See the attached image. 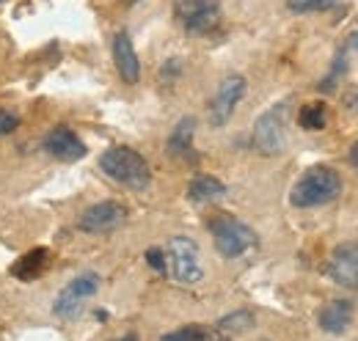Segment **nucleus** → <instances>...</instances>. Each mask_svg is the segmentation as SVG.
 <instances>
[{"mask_svg":"<svg viewBox=\"0 0 358 341\" xmlns=\"http://www.w3.org/2000/svg\"><path fill=\"white\" fill-rule=\"evenodd\" d=\"M317 322H320V328L325 333L342 336L350 328V322H353V303L350 300H331V303H325L320 308V314H317Z\"/></svg>","mask_w":358,"mask_h":341,"instance_id":"ddd939ff","label":"nucleus"},{"mask_svg":"<svg viewBox=\"0 0 358 341\" xmlns=\"http://www.w3.org/2000/svg\"><path fill=\"white\" fill-rule=\"evenodd\" d=\"M124 220H127V210L119 201H99V204H91L89 210L80 215L78 226L86 234H105V231L119 228Z\"/></svg>","mask_w":358,"mask_h":341,"instance_id":"9d476101","label":"nucleus"},{"mask_svg":"<svg viewBox=\"0 0 358 341\" xmlns=\"http://www.w3.org/2000/svg\"><path fill=\"white\" fill-rule=\"evenodd\" d=\"M0 3H3V0H0Z\"/></svg>","mask_w":358,"mask_h":341,"instance_id":"bb28decb","label":"nucleus"},{"mask_svg":"<svg viewBox=\"0 0 358 341\" xmlns=\"http://www.w3.org/2000/svg\"><path fill=\"white\" fill-rule=\"evenodd\" d=\"M350 160H353V166L358 168V140H356V146H353V152H350Z\"/></svg>","mask_w":358,"mask_h":341,"instance_id":"b1692460","label":"nucleus"},{"mask_svg":"<svg viewBox=\"0 0 358 341\" xmlns=\"http://www.w3.org/2000/svg\"><path fill=\"white\" fill-rule=\"evenodd\" d=\"M328 122V110L322 102H314V105H303L301 113H298V124L303 129H322Z\"/></svg>","mask_w":358,"mask_h":341,"instance_id":"6ab92c4d","label":"nucleus"},{"mask_svg":"<svg viewBox=\"0 0 358 341\" xmlns=\"http://www.w3.org/2000/svg\"><path fill=\"white\" fill-rule=\"evenodd\" d=\"M45 152L61 163H78L89 154L86 143L78 138V132L69 127H52L45 138Z\"/></svg>","mask_w":358,"mask_h":341,"instance_id":"9b49d317","label":"nucleus"},{"mask_svg":"<svg viewBox=\"0 0 358 341\" xmlns=\"http://www.w3.org/2000/svg\"><path fill=\"white\" fill-rule=\"evenodd\" d=\"M174 20L190 36H207L221 22V3L218 0H177Z\"/></svg>","mask_w":358,"mask_h":341,"instance_id":"20e7f679","label":"nucleus"},{"mask_svg":"<svg viewBox=\"0 0 358 341\" xmlns=\"http://www.w3.org/2000/svg\"><path fill=\"white\" fill-rule=\"evenodd\" d=\"M160 341H231L218 328H207V325H185L179 331L166 333Z\"/></svg>","mask_w":358,"mask_h":341,"instance_id":"f3484780","label":"nucleus"},{"mask_svg":"<svg viewBox=\"0 0 358 341\" xmlns=\"http://www.w3.org/2000/svg\"><path fill=\"white\" fill-rule=\"evenodd\" d=\"M193 132H196V119L193 116H185L177 127H174L171 138H169L171 157H187V154H193Z\"/></svg>","mask_w":358,"mask_h":341,"instance_id":"dca6fc26","label":"nucleus"},{"mask_svg":"<svg viewBox=\"0 0 358 341\" xmlns=\"http://www.w3.org/2000/svg\"><path fill=\"white\" fill-rule=\"evenodd\" d=\"M99 168L105 170L116 184H124L130 190H143L152 182L149 163L130 146H113L99 154Z\"/></svg>","mask_w":358,"mask_h":341,"instance_id":"f03ea898","label":"nucleus"},{"mask_svg":"<svg viewBox=\"0 0 358 341\" xmlns=\"http://www.w3.org/2000/svg\"><path fill=\"white\" fill-rule=\"evenodd\" d=\"M243 96H245V78L243 75H226L215 88L213 102H210V124L224 127L226 122L234 116Z\"/></svg>","mask_w":358,"mask_h":341,"instance_id":"6e6552de","label":"nucleus"},{"mask_svg":"<svg viewBox=\"0 0 358 341\" xmlns=\"http://www.w3.org/2000/svg\"><path fill=\"white\" fill-rule=\"evenodd\" d=\"M342 193V176L331 166H312L303 170V176L292 184L289 201L298 210H314L336 201Z\"/></svg>","mask_w":358,"mask_h":341,"instance_id":"f257e3e1","label":"nucleus"},{"mask_svg":"<svg viewBox=\"0 0 358 341\" xmlns=\"http://www.w3.org/2000/svg\"><path fill=\"white\" fill-rule=\"evenodd\" d=\"M210 234H213L215 251L224 259H240L257 245V231L231 215H215L210 220Z\"/></svg>","mask_w":358,"mask_h":341,"instance_id":"7ed1b4c3","label":"nucleus"},{"mask_svg":"<svg viewBox=\"0 0 358 341\" xmlns=\"http://www.w3.org/2000/svg\"><path fill=\"white\" fill-rule=\"evenodd\" d=\"M146 261H149L152 270L166 273V251H163V248H149V251H146Z\"/></svg>","mask_w":358,"mask_h":341,"instance_id":"4be33fe9","label":"nucleus"},{"mask_svg":"<svg viewBox=\"0 0 358 341\" xmlns=\"http://www.w3.org/2000/svg\"><path fill=\"white\" fill-rule=\"evenodd\" d=\"M287 140V105H273L254 124V146L262 154H278Z\"/></svg>","mask_w":358,"mask_h":341,"instance_id":"423d86ee","label":"nucleus"},{"mask_svg":"<svg viewBox=\"0 0 358 341\" xmlns=\"http://www.w3.org/2000/svg\"><path fill=\"white\" fill-rule=\"evenodd\" d=\"M254 328V314L248 311V308H237V311H231V314H226L224 319L218 322V331L221 333H245V331H251Z\"/></svg>","mask_w":358,"mask_h":341,"instance_id":"a211bd4d","label":"nucleus"},{"mask_svg":"<svg viewBox=\"0 0 358 341\" xmlns=\"http://www.w3.org/2000/svg\"><path fill=\"white\" fill-rule=\"evenodd\" d=\"M336 6V0H287V8L292 14H314V11H328Z\"/></svg>","mask_w":358,"mask_h":341,"instance_id":"aec40b11","label":"nucleus"},{"mask_svg":"<svg viewBox=\"0 0 358 341\" xmlns=\"http://www.w3.org/2000/svg\"><path fill=\"white\" fill-rule=\"evenodd\" d=\"M328 275L345 289H358V240L342 242L328 259Z\"/></svg>","mask_w":358,"mask_h":341,"instance_id":"1a4fd4ad","label":"nucleus"},{"mask_svg":"<svg viewBox=\"0 0 358 341\" xmlns=\"http://www.w3.org/2000/svg\"><path fill=\"white\" fill-rule=\"evenodd\" d=\"M166 270L177 278L179 284H196L201 281L204 270L199 261V248L190 237H174L166 245Z\"/></svg>","mask_w":358,"mask_h":341,"instance_id":"39448f33","label":"nucleus"},{"mask_svg":"<svg viewBox=\"0 0 358 341\" xmlns=\"http://www.w3.org/2000/svg\"><path fill=\"white\" fill-rule=\"evenodd\" d=\"M47 267H50V251H47V248H34V251L20 256V259L11 264V275L20 278V281H36Z\"/></svg>","mask_w":358,"mask_h":341,"instance_id":"4468645a","label":"nucleus"},{"mask_svg":"<svg viewBox=\"0 0 358 341\" xmlns=\"http://www.w3.org/2000/svg\"><path fill=\"white\" fill-rule=\"evenodd\" d=\"M124 3H135V0H124Z\"/></svg>","mask_w":358,"mask_h":341,"instance_id":"a878e982","label":"nucleus"},{"mask_svg":"<svg viewBox=\"0 0 358 341\" xmlns=\"http://www.w3.org/2000/svg\"><path fill=\"white\" fill-rule=\"evenodd\" d=\"M113 61H116L119 78L127 85H135L141 80V61H138V52H135L133 39L127 31H119L113 36Z\"/></svg>","mask_w":358,"mask_h":341,"instance_id":"f8f14e48","label":"nucleus"},{"mask_svg":"<svg viewBox=\"0 0 358 341\" xmlns=\"http://www.w3.org/2000/svg\"><path fill=\"white\" fill-rule=\"evenodd\" d=\"M348 47H350V50H358V31L348 39Z\"/></svg>","mask_w":358,"mask_h":341,"instance_id":"5701e85b","label":"nucleus"},{"mask_svg":"<svg viewBox=\"0 0 358 341\" xmlns=\"http://www.w3.org/2000/svg\"><path fill=\"white\" fill-rule=\"evenodd\" d=\"M17 127H20V116L11 113V110H6V108H0V135H8V132H14Z\"/></svg>","mask_w":358,"mask_h":341,"instance_id":"412c9836","label":"nucleus"},{"mask_svg":"<svg viewBox=\"0 0 358 341\" xmlns=\"http://www.w3.org/2000/svg\"><path fill=\"white\" fill-rule=\"evenodd\" d=\"M224 193H226V184L221 179L210 176V173H199V176H193L190 184H187V198H190L193 204L215 201V198H221Z\"/></svg>","mask_w":358,"mask_h":341,"instance_id":"2eb2a0df","label":"nucleus"},{"mask_svg":"<svg viewBox=\"0 0 358 341\" xmlns=\"http://www.w3.org/2000/svg\"><path fill=\"white\" fill-rule=\"evenodd\" d=\"M96 289H99V275H96V273H83V275H78V278L69 281V284L61 289V295L55 298V303H52V314L61 317V319H72V317H78L80 305H83L89 298H94Z\"/></svg>","mask_w":358,"mask_h":341,"instance_id":"0eeeda50","label":"nucleus"},{"mask_svg":"<svg viewBox=\"0 0 358 341\" xmlns=\"http://www.w3.org/2000/svg\"><path fill=\"white\" fill-rule=\"evenodd\" d=\"M113 341H138V336H133V333H130V336H122V339H113Z\"/></svg>","mask_w":358,"mask_h":341,"instance_id":"393cba45","label":"nucleus"}]
</instances>
